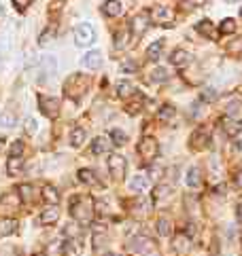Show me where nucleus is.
Returning a JSON list of instances; mask_svg holds the SVG:
<instances>
[{"label":"nucleus","instance_id":"27","mask_svg":"<svg viewBox=\"0 0 242 256\" xmlns=\"http://www.w3.org/2000/svg\"><path fill=\"white\" fill-rule=\"evenodd\" d=\"M85 142V129H81V127H75L73 133H70V144L73 146H81Z\"/></svg>","mask_w":242,"mask_h":256},{"label":"nucleus","instance_id":"51","mask_svg":"<svg viewBox=\"0 0 242 256\" xmlns=\"http://www.w3.org/2000/svg\"><path fill=\"white\" fill-rule=\"evenodd\" d=\"M0 15H2V4H0Z\"/></svg>","mask_w":242,"mask_h":256},{"label":"nucleus","instance_id":"25","mask_svg":"<svg viewBox=\"0 0 242 256\" xmlns=\"http://www.w3.org/2000/svg\"><path fill=\"white\" fill-rule=\"evenodd\" d=\"M130 26H132L134 34L145 32V28H147V15H136V17H134V19L130 21Z\"/></svg>","mask_w":242,"mask_h":256},{"label":"nucleus","instance_id":"33","mask_svg":"<svg viewBox=\"0 0 242 256\" xmlns=\"http://www.w3.org/2000/svg\"><path fill=\"white\" fill-rule=\"evenodd\" d=\"M77 241L75 239H66L62 244V254H66V256H77Z\"/></svg>","mask_w":242,"mask_h":256},{"label":"nucleus","instance_id":"18","mask_svg":"<svg viewBox=\"0 0 242 256\" xmlns=\"http://www.w3.org/2000/svg\"><path fill=\"white\" fill-rule=\"evenodd\" d=\"M198 32L202 34V36H206V38H210V40H215L217 36H219V32L215 30V26L210 24V21H200V24H198Z\"/></svg>","mask_w":242,"mask_h":256},{"label":"nucleus","instance_id":"37","mask_svg":"<svg viewBox=\"0 0 242 256\" xmlns=\"http://www.w3.org/2000/svg\"><path fill=\"white\" fill-rule=\"evenodd\" d=\"M21 169H24V165H21V161H19V159L9 157V174H11V176H17V174H21Z\"/></svg>","mask_w":242,"mask_h":256},{"label":"nucleus","instance_id":"12","mask_svg":"<svg viewBox=\"0 0 242 256\" xmlns=\"http://www.w3.org/2000/svg\"><path fill=\"white\" fill-rule=\"evenodd\" d=\"M113 146V142L109 136H98L94 138V142H91V153L94 155H102V153H109Z\"/></svg>","mask_w":242,"mask_h":256},{"label":"nucleus","instance_id":"38","mask_svg":"<svg viewBox=\"0 0 242 256\" xmlns=\"http://www.w3.org/2000/svg\"><path fill=\"white\" fill-rule=\"evenodd\" d=\"M168 70L166 68H158V70H153V74H151V79L155 83H161V81H168Z\"/></svg>","mask_w":242,"mask_h":256},{"label":"nucleus","instance_id":"19","mask_svg":"<svg viewBox=\"0 0 242 256\" xmlns=\"http://www.w3.org/2000/svg\"><path fill=\"white\" fill-rule=\"evenodd\" d=\"M40 195H42V199H45V203H49V205H55V203L60 201L58 191H55L51 184H45V187H42V191H40Z\"/></svg>","mask_w":242,"mask_h":256},{"label":"nucleus","instance_id":"4","mask_svg":"<svg viewBox=\"0 0 242 256\" xmlns=\"http://www.w3.org/2000/svg\"><path fill=\"white\" fill-rule=\"evenodd\" d=\"M138 153H140V157L145 159V161H153V159L160 155L158 140L151 138V136L142 138V140H140V144H138Z\"/></svg>","mask_w":242,"mask_h":256},{"label":"nucleus","instance_id":"45","mask_svg":"<svg viewBox=\"0 0 242 256\" xmlns=\"http://www.w3.org/2000/svg\"><path fill=\"white\" fill-rule=\"evenodd\" d=\"M125 36H127V32H125V30H123V32H119L117 36H115V40H117V45H115V47H117V49H123V47H125V45H123V42H125Z\"/></svg>","mask_w":242,"mask_h":256},{"label":"nucleus","instance_id":"43","mask_svg":"<svg viewBox=\"0 0 242 256\" xmlns=\"http://www.w3.org/2000/svg\"><path fill=\"white\" fill-rule=\"evenodd\" d=\"M121 70H123V72H136V70H138V64L127 60V62L121 64Z\"/></svg>","mask_w":242,"mask_h":256},{"label":"nucleus","instance_id":"28","mask_svg":"<svg viewBox=\"0 0 242 256\" xmlns=\"http://www.w3.org/2000/svg\"><path fill=\"white\" fill-rule=\"evenodd\" d=\"M161 47H163V42H161V40H155L153 45L147 49V58L151 60V62H155V60L160 58V53H161Z\"/></svg>","mask_w":242,"mask_h":256},{"label":"nucleus","instance_id":"8","mask_svg":"<svg viewBox=\"0 0 242 256\" xmlns=\"http://www.w3.org/2000/svg\"><path fill=\"white\" fill-rule=\"evenodd\" d=\"M191 146L198 148V151H204V148L210 146V129L208 127H200V129L194 131V136H191Z\"/></svg>","mask_w":242,"mask_h":256},{"label":"nucleus","instance_id":"39","mask_svg":"<svg viewBox=\"0 0 242 256\" xmlns=\"http://www.w3.org/2000/svg\"><path fill=\"white\" fill-rule=\"evenodd\" d=\"M15 123H17L15 112H4V115H0V125H15Z\"/></svg>","mask_w":242,"mask_h":256},{"label":"nucleus","instance_id":"35","mask_svg":"<svg viewBox=\"0 0 242 256\" xmlns=\"http://www.w3.org/2000/svg\"><path fill=\"white\" fill-rule=\"evenodd\" d=\"M77 178H79L81 182H85V184H91V182L96 180V176H94V172H91V169H79Z\"/></svg>","mask_w":242,"mask_h":256},{"label":"nucleus","instance_id":"17","mask_svg":"<svg viewBox=\"0 0 242 256\" xmlns=\"http://www.w3.org/2000/svg\"><path fill=\"white\" fill-rule=\"evenodd\" d=\"M221 127H223V131L227 133V136H240V131H242V125L234 119H223Z\"/></svg>","mask_w":242,"mask_h":256},{"label":"nucleus","instance_id":"9","mask_svg":"<svg viewBox=\"0 0 242 256\" xmlns=\"http://www.w3.org/2000/svg\"><path fill=\"white\" fill-rule=\"evenodd\" d=\"M151 19L155 21V24H170V21L174 19V13L170 11L168 6H158V9H153Z\"/></svg>","mask_w":242,"mask_h":256},{"label":"nucleus","instance_id":"53","mask_svg":"<svg viewBox=\"0 0 242 256\" xmlns=\"http://www.w3.org/2000/svg\"><path fill=\"white\" fill-rule=\"evenodd\" d=\"M232 2H234V0H232Z\"/></svg>","mask_w":242,"mask_h":256},{"label":"nucleus","instance_id":"49","mask_svg":"<svg viewBox=\"0 0 242 256\" xmlns=\"http://www.w3.org/2000/svg\"><path fill=\"white\" fill-rule=\"evenodd\" d=\"M234 184H236V189H242V169L234 174Z\"/></svg>","mask_w":242,"mask_h":256},{"label":"nucleus","instance_id":"23","mask_svg":"<svg viewBox=\"0 0 242 256\" xmlns=\"http://www.w3.org/2000/svg\"><path fill=\"white\" fill-rule=\"evenodd\" d=\"M40 66H42V70H45V74H53L55 70H58V60H55L53 55H42Z\"/></svg>","mask_w":242,"mask_h":256},{"label":"nucleus","instance_id":"31","mask_svg":"<svg viewBox=\"0 0 242 256\" xmlns=\"http://www.w3.org/2000/svg\"><path fill=\"white\" fill-rule=\"evenodd\" d=\"M21 155H24V142H21V140H15V142L11 144V148H9V157L19 159Z\"/></svg>","mask_w":242,"mask_h":256},{"label":"nucleus","instance_id":"41","mask_svg":"<svg viewBox=\"0 0 242 256\" xmlns=\"http://www.w3.org/2000/svg\"><path fill=\"white\" fill-rule=\"evenodd\" d=\"M172 117H174V108H172V106H163V108L160 110V119L161 121H170Z\"/></svg>","mask_w":242,"mask_h":256},{"label":"nucleus","instance_id":"44","mask_svg":"<svg viewBox=\"0 0 242 256\" xmlns=\"http://www.w3.org/2000/svg\"><path fill=\"white\" fill-rule=\"evenodd\" d=\"M30 2H32V0H13V6H15L19 13H24L28 6H30Z\"/></svg>","mask_w":242,"mask_h":256},{"label":"nucleus","instance_id":"10","mask_svg":"<svg viewBox=\"0 0 242 256\" xmlns=\"http://www.w3.org/2000/svg\"><path fill=\"white\" fill-rule=\"evenodd\" d=\"M149 182H151V180H149V176H145V174H136L134 178H130L127 187H130L132 193H142V191H147Z\"/></svg>","mask_w":242,"mask_h":256},{"label":"nucleus","instance_id":"11","mask_svg":"<svg viewBox=\"0 0 242 256\" xmlns=\"http://www.w3.org/2000/svg\"><path fill=\"white\" fill-rule=\"evenodd\" d=\"M170 62H172L174 66H179V68H185V66H189V64L194 62V55H191L189 51H185V49H176V51L172 53V58H170Z\"/></svg>","mask_w":242,"mask_h":256},{"label":"nucleus","instance_id":"21","mask_svg":"<svg viewBox=\"0 0 242 256\" xmlns=\"http://www.w3.org/2000/svg\"><path fill=\"white\" fill-rule=\"evenodd\" d=\"M200 184H202V172H200V167H189V172H187V187L200 189Z\"/></svg>","mask_w":242,"mask_h":256},{"label":"nucleus","instance_id":"40","mask_svg":"<svg viewBox=\"0 0 242 256\" xmlns=\"http://www.w3.org/2000/svg\"><path fill=\"white\" fill-rule=\"evenodd\" d=\"M234 30H236V21L234 19H223L221 21V32L223 34H232Z\"/></svg>","mask_w":242,"mask_h":256},{"label":"nucleus","instance_id":"32","mask_svg":"<svg viewBox=\"0 0 242 256\" xmlns=\"http://www.w3.org/2000/svg\"><path fill=\"white\" fill-rule=\"evenodd\" d=\"M111 138H113V144H117V146H123L125 142H127V136H125V131H121V129H111Z\"/></svg>","mask_w":242,"mask_h":256},{"label":"nucleus","instance_id":"20","mask_svg":"<svg viewBox=\"0 0 242 256\" xmlns=\"http://www.w3.org/2000/svg\"><path fill=\"white\" fill-rule=\"evenodd\" d=\"M102 11H104L109 17H119L121 13H123V4H121L119 0H109V2L102 6Z\"/></svg>","mask_w":242,"mask_h":256},{"label":"nucleus","instance_id":"14","mask_svg":"<svg viewBox=\"0 0 242 256\" xmlns=\"http://www.w3.org/2000/svg\"><path fill=\"white\" fill-rule=\"evenodd\" d=\"M170 195H172V189H170V187H158V189L153 191V203L155 205L168 203L170 201Z\"/></svg>","mask_w":242,"mask_h":256},{"label":"nucleus","instance_id":"3","mask_svg":"<svg viewBox=\"0 0 242 256\" xmlns=\"http://www.w3.org/2000/svg\"><path fill=\"white\" fill-rule=\"evenodd\" d=\"M96 38V32H94V28H91L89 24H79L75 28V42H77V47H89L91 42H94Z\"/></svg>","mask_w":242,"mask_h":256},{"label":"nucleus","instance_id":"22","mask_svg":"<svg viewBox=\"0 0 242 256\" xmlns=\"http://www.w3.org/2000/svg\"><path fill=\"white\" fill-rule=\"evenodd\" d=\"M83 64H85V68L96 70V68H100V64H102V55L98 53V51H89V53L83 58Z\"/></svg>","mask_w":242,"mask_h":256},{"label":"nucleus","instance_id":"26","mask_svg":"<svg viewBox=\"0 0 242 256\" xmlns=\"http://www.w3.org/2000/svg\"><path fill=\"white\" fill-rule=\"evenodd\" d=\"M187 246H189V237L185 235V233H181V235H174V239H172V248H174V250L185 252V250H187Z\"/></svg>","mask_w":242,"mask_h":256},{"label":"nucleus","instance_id":"30","mask_svg":"<svg viewBox=\"0 0 242 256\" xmlns=\"http://www.w3.org/2000/svg\"><path fill=\"white\" fill-rule=\"evenodd\" d=\"M19 195H21V199H24V201H32L34 199V187L32 184H19Z\"/></svg>","mask_w":242,"mask_h":256},{"label":"nucleus","instance_id":"42","mask_svg":"<svg viewBox=\"0 0 242 256\" xmlns=\"http://www.w3.org/2000/svg\"><path fill=\"white\" fill-rule=\"evenodd\" d=\"M206 2H208V0H181V6L183 9H194V6H200Z\"/></svg>","mask_w":242,"mask_h":256},{"label":"nucleus","instance_id":"29","mask_svg":"<svg viewBox=\"0 0 242 256\" xmlns=\"http://www.w3.org/2000/svg\"><path fill=\"white\" fill-rule=\"evenodd\" d=\"M242 117V104L240 102H232L230 106H227V119H240Z\"/></svg>","mask_w":242,"mask_h":256},{"label":"nucleus","instance_id":"47","mask_svg":"<svg viewBox=\"0 0 242 256\" xmlns=\"http://www.w3.org/2000/svg\"><path fill=\"white\" fill-rule=\"evenodd\" d=\"M236 47H230V53H234V55H240L242 53V38H238L236 42H234Z\"/></svg>","mask_w":242,"mask_h":256},{"label":"nucleus","instance_id":"5","mask_svg":"<svg viewBox=\"0 0 242 256\" xmlns=\"http://www.w3.org/2000/svg\"><path fill=\"white\" fill-rule=\"evenodd\" d=\"M155 244L149 237L145 235H138V237H130L127 239V250L134 252V254H147V252H153Z\"/></svg>","mask_w":242,"mask_h":256},{"label":"nucleus","instance_id":"48","mask_svg":"<svg viewBox=\"0 0 242 256\" xmlns=\"http://www.w3.org/2000/svg\"><path fill=\"white\" fill-rule=\"evenodd\" d=\"M26 131H28V133H34V131H37V121H34V119H28V121H26Z\"/></svg>","mask_w":242,"mask_h":256},{"label":"nucleus","instance_id":"16","mask_svg":"<svg viewBox=\"0 0 242 256\" xmlns=\"http://www.w3.org/2000/svg\"><path fill=\"white\" fill-rule=\"evenodd\" d=\"M58 218H60V212H58L55 205H51V208H47V210L40 212V223L42 224H55V223H58Z\"/></svg>","mask_w":242,"mask_h":256},{"label":"nucleus","instance_id":"1","mask_svg":"<svg viewBox=\"0 0 242 256\" xmlns=\"http://www.w3.org/2000/svg\"><path fill=\"white\" fill-rule=\"evenodd\" d=\"M94 210H96V201L94 199H89L87 195H77V197L70 199V214L83 224H87L91 220Z\"/></svg>","mask_w":242,"mask_h":256},{"label":"nucleus","instance_id":"24","mask_svg":"<svg viewBox=\"0 0 242 256\" xmlns=\"http://www.w3.org/2000/svg\"><path fill=\"white\" fill-rule=\"evenodd\" d=\"M158 235H161V237L172 235V220L170 218H160L158 220Z\"/></svg>","mask_w":242,"mask_h":256},{"label":"nucleus","instance_id":"50","mask_svg":"<svg viewBox=\"0 0 242 256\" xmlns=\"http://www.w3.org/2000/svg\"><path fill=\"white\" fill-rule=\"evenodd\" d=\"M236 212H238V216H240V218H242V201H240V203H238V208H236Z\"/></svg>","mask_w":242,"mask_h":256},{"label":"nucleus","instance_id":"15","mask_svg":"<svg viewBox=\"0 0 242 256\" xmlns=\"http://www.w3.org/2000/svg\"><path fill=\"white\" fill-rule=\"evenodd\" d=\"M130 212L136 216H149V212H151V203L147 201V199H138V201H134L130 205Z\"/></svg>","mask_w":242,"mask_h":256},{"label":"nucleus","instance_id":"54","mask_svg":"<svg viewBox=\"0 0 242 256\" xmlns=\"http://www.w3.org/2000/svg\"><path fill=\"white\" fill-rule=\"evenodd\" d=\"M240 13H242V11H240Z\"/></svg>","mask_w":242,"mask_h":256},{"label":"nucleus","instance_id":"34","mask_svg":"<svg viewBox=\"0 0 242 256\" xmlns=\"http://www.w3.org/2000/svg\"><path fill=\"white\" fill-rule=\"evenodd\" d=\"M117 94L121 97H130V94H134V87H132V83L130 81H121L117 85Z\"/></svg>","mask_w":242,"mask_h":256},{"label":"nucleus","instance_id":"6","mask_svg":"<svg viewBox=\"0 0 242 256\" xmlns=\"http://www.w3.org/2000/svg\"><path fill=\"white\" fill-rule=\"evenodd\" d=\"M125 169H127L125 159L121 157V155H111V157H109V172L113 176V180H123Z\"/></svg>","mask_w":242,"mask_h":256},{"label":"nucleus","instance_id":"46","mask_svg":"<svg viewBox=\"0 0 242 256\" xmlns=\"http://www.w3.org/2000/svg\"><path fill=\"white\" fill-rule=\"evenodd\" d=\"M215 97H217V91H212V89H206L204 94H202V99H204V102H212Z\"/></svg>","mask_w":242,"mask_h":256},{"label":"nucleus","instance_id":"2","mask_svg":"<svg viewBox=\"0 0 242 256\" xmlns=\"http://www.w3.org/2000/svg\"><path fill=\"white\" fill-rule=\"evenodd\" d=\"M89 87V79L85 74H73L70 79L64 83V94L73 99H79Z\"/></svg>","mask_w":242,"mask_h":256},{"label":"nucleus","instance_id":"7","mask_svg":"<svg viewBox=\"0 0 242 256\" xmlns=\"http://www.w3.org/2000/svg\"><path fill=\"white\" fill-rule=\"evenodd\" d=\"M39 106L42 110V115H47L49 119H55L60 112V97H51V96H40L39 97Z\"/></svg>","mask_w":242,"mask_h":256},{"label":"nucleus","instance_id":"52","mask_svg":"<svg viewBox=\"0 0 242 256\" xmlns=\"http://www.w3.org/2000/svg\"><path fill=\"white\" fill-rule=\"evenodd\" d=\"M34 256H40V254H34Z\"/></svg>","mask_w":242,"mask_h":256},{"label":"nucleus","instance_id":"36","mask_svg":"<svg viewBox=\"0 0 242 256\" xmlns=\"http://www.w3.org/2000/svg\"><path fill=\"white\" fill-rule=\"evenodd\" d=\"M11 197H13V195H4V197H2V201H0V212L4 210V205H6V208H11V210H17L19 201H17V199H11Z\"/></svg>","mask_w":242,"mask_h":256},{"label":"nucleus","instance_id":"13","mask_svg":"<svg viewBox=\"0 0 242 256\" xmlns=\"http://www.w3.org/2000/svg\"><path fill=\"white\" fill-rule=\"evenodd\" d=\"M19 223L15 218H0V237H6V235H13L17 231Z\"/></svg>","mask_w":242,"mask_h":256}]
</instances>
